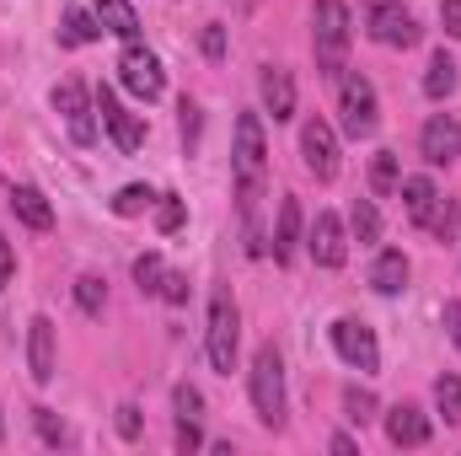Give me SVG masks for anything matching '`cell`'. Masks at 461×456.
I'll list each match as a JSON object with an SVG mask.
<instances>
[{"instance_id":"5","label":"cell","mask_w":461,"mask_h":456,"mask_svg":"<svg viewBox=\"0 0 461 456\" xmlns=\"http://www.w3.org/2000/svg\"><path fill=\"white\" fill-rule=\"evenodd\" d=\"M210 365L215 370H236V301L226 285H215L210 296Z\"/></svg>"},{"instance_id":"11","label":"cell","mask_w":461,"mask_h":456,"mask_svg":"<svg viewBox=\"0 0 461 456\" xmlns=\"http://www.w3.org/2000/svg\"><path fill=\"white\" fill-rule=\"evenodd\" d=\"M419 150H424L429 167H451L461 156V123L451 114H435L424 123V134H419Z\"/></svg>"},{"instance_id":"8","label":"cell","mask_w":461,"mask_h":456,"mask_svg":"<svg viewBox=\"0 0 461 456\" xmlns=\"http://www.w3.org/2000/svg\"><path fill=\"white\" fill-rule=\"evenodd\" d=\"M370 38L386 49H413L419 43V22L397 5V0H375L370 5Z\"/></svg>"},{"instance_id":"34","label":"cell","mask_w":461,"mask_h":456,"mask_svg":"<svg viewBox=\"0 0 461 456\" xmlns=\"http://www.w3.org/2000/svg\"><path fill=\"white\" fill-rule=\"evenodd\" d=\"M156 296H161L167 306H183V301H188V274H172V269H167V279H161Z\"/></svg>"},{"instance_id":"22","label":"cell","mask_w":461,"mask_h":456,"mask_svg":"<svg viewBox=\"0 0 461 456\" xmlns=\"http://www.w3.org/2000/svg\"><path fill=\"white\" fill-rule=\"evenodd\" d=\"M370 285H375L381 296H397V290L408 285V258H402V252H381V258L370 263Z\"/></svg>"},{"instance_id":"43","label":"cell","mask_w":461,"mask_h":456,"mask_svg":"<svg viewBox=\"0 0 461 456\" xmlns=\"http://www.w3.org/2000/svg\"><path fill=\"white\" fill-rule=\"evenodd\" d=\"M328 446H333V451H339V456H348V451H354V435H333Z\"/></svg>"},{"instance_id":"6","label":"cell","mask_w":461,"mask_h":456,"mask_svg":"<svg viewBox=\"0 0 461 456\" xmlns=\"http://www.w3.org/2000/svg\"><path fill=\"white\" fill-rule=\"evenodd\" d=\"M54 108L65 114V129H70L76 145H92V140H97V103L86 97V87H81L76 76L54 87Z\"/></svg>"},{"instance_id":"16","label":"cell","mask_w":461,"mask_h":456,"mask_svg":"<svg viewBox=\"0 0 461 456\" xmlns=\"http://www.w3.org/2000/svg\"><path fill=\"white\" fill-rule=\"evenodd\" d=\"M263 108L274 114V123L295 118V81H290V70H279V65L263 70Z\"/></svg>"},{"instance_id":"31","label":"cell","mask_w":461,"mask_h":456,"mask_svg":"<svg viewBox=\"0 0 461 456\" xmlns=\"http://www.w3.org/2000/svg\"><path fill=\"white\" fill-rule=\"evenodd\" d=\"M183 221H188V205H183L177 194H161V205H156V226H161V231H177Z\"/></svg>"},{"instance_id":"3","label":"cell","mask_w":461,"mask_h":456,"mask_svg":"<svg viewBox=\"0 0 461 456\" xmlns=\"http://www.w3.org/2000/svg\"><path fill=\"white\" fill-rule=\"evenodd\" d=\"M263 123L258 114L236 118V178H241V215L258 210V188H263Z\"/></svg>"},{"instance_id":"36","label":"cell","mask_w":461,"mask_h":456,"mask_svg":"<svg viewBox=\"0 0 461 456\" xmlns=\"http://www.w3.org/2000/svg\"><path fill=\"white\" fill-rule=\"evenodd\" d=\"M199 446H204L199 419H177V451H199Z\"/></svg>"},{"instance_id":"13","label":"cell","mask_w":461,"mask_h":456,"mask_svg":"<svg viewBox=\"0 0 461 456\" xmlns=\"http://www.w3.org/2000/svg\"><path fill=\"white\" fill-rule=\"evenodd\" d=\"M27 365H32V381H54L59 370V354H54V323L49 317H32L27 323Z\"/></svg>"},{"instance_id":"44","label":"cell","mask_w":461,"mask_h":456,"mask_svg":"<svg viewBox=\"0 0 461 456\" xmlns=\"http://www.w3.org/2000/svg\"><path fill=\"white\" fill-rule=\"evenodd\" d=\"M0 441H5V424H0Z\"/></svg>"},{"instance_id":"7","label":"cell","mask_w":461,"mask_h":456,"mask_svg":"<svg viewBox=\"0 0 461 456\" xmlns=\"http://www.w3.org/2000/svg\"><path fill=\"white\" fill-rule=\"evenodd\" d=\"M118 76H123V87H129L134 97H145V103H156V97H161V87H167V76H161V59H156L150 49H140V43H129V49H123V59H118Z\"/></svg>"},{"instance_id":"25","label":"cell","mask_w":461,"mask_h":456,"mask_svg":"<svg viewBox=\"0 0 461 456\" xmlns=\"http://www.w3.org/2000/svg\"><path fill=\"white\" fill-rule=\"evenodd\" d=\"M150 205H156V194H150L145 183H129V188L113 194V215H123V221H129V215H145Z\"/></svg>"},{"instance_id":"24","label":"cell","mask_w":461,"mask_h":456,"mask_svg":"<svg viewBox=\"0 0 461 456\" xmlns=\"http://www.w3.org/2000/svg\"><path fill=\"white\" fill-rule=\"evenodd\" d=\"M397 150H375V161H370V194L375 199H386V194H397Z\"/></svg>"},{"instance_id":"37","label":"cell","mask_w":461,"mask_h":456,"mask_svg":"<svg viewBox=\"0 0 461 456\" xmlns=\"http://www.w3.org/2000/svg\"><path fill=\"white\" fill-rule=\"evenodd\" d=\"M199 43H204V54H210V59H221V54H226V27H221V22H210Z\"/></svg>"},{"instance_id":"27","label":"cell","mask_w":461,"mask_h":456,"mask_svg":"<svg viewBox=\"0 0 461 456\" xmlns=\"http://www.w3.org/2000/svg\"><path fill=\"white\" fill-rule=\"evenodd\" d=\"M435 403H440V414H446V424H461V376H440L435 381Z\"/></svg>"},{"instance_id":"19","label":"cell","mask_w":461,"mask_h":456,"mask_svg":"<svg viewBox=\"0 0 461 456\" xmlns=\"http://www.w3.org/2000/svg\"><path fill=\"white\" fill-rule=\"evenodd\" d=\"M397 188H402V210H408V221H413V226H424V221H429V210L440 205L435 183H429V178H402Z\"/></svg>"},{"instance_id":"15","label":"cell","mask_w":461,"mask_h":456,"mask_svg":"<svg viewBox=\"0 0 461 456\" xmlns=\"http://www.w3.org/2000/svg\"><path fill=\"white\" fill-rule=\"evenodd\" d=\"M386 441H392V446H424V441H429V419H424L413 403H397V408L386 414Z\"/></svg>"},{"instance_id":"28","label":"cell","mask_w":461,"mask_h":456,"mask_svg":"<svg viewBox=\"0 0 461 456\" xmlns=\"http://www.w3.org/2000/svg\"><path fill=\"white\" fill-rule=\"evenodd\" d=\"M161 279H167V263H161V252H145V258H134V285H140L145 296H156V290H161Z\"/></svg>"},{"instance_id":"23","label":"cell","mask_w":461,"mask_h":456,"mask_svg":"<svg viewBox=\"0 0 461 456\" xmlns=\"http://www.w3.org/2000/svg\"><path fill=\"white\" fill-rule=\"evenodd\" d=\"M451 92H456V59L440 49V54L429 59V70H424V97L440 103V97H451Z\"/></svg>"},{"instance_id":"21","label":"cell","mask_w":461,"mask_h":456,"mask_svg":"<svg viewBox=\"0 0 461 456\" xmlns=\"http://www.w3.org/2000/svg\"><path fill=\"white\" fill-rule=\"evenodd\" d=\"M103 38V22L97 11H81V5H65V27H59V43L81 49V43H97Z\"/></svg>"},{"instance_id":"42","label":"cell","mask_w":461,"mask_h":456,"mask_svg":"<svg viewBox=\"0 0 461 456\" xmlns=\"http://www.w3.org/2000/svg\"><path fill=\"white\" fill-rule=\"evenodd\" d=\"M11 274H16V258H11V242H5V236H0V285H5V279H11Z\"/></svg>"},{"instance_id":"1","label":"cell","mask_w":461,"mask_h":456,"mask_svg":"<svg viewBox=\"0 0 461 456\" xmlns=\"http://www.w3.org/2000/svg\"><path fill=\"white\" fill-rule=\"evenodd\" d=\"M312 43H317V70L322 76H344V59H348V5L344 0H317Z\"/></svg>"},{"instance_id":"2","label":"cell","mask_w":461,"mask_h":456,"mask_svg":"<svg viewBox=\"0 0 461 456\" xmlns=\"http://www.w3.org/2000/svg\"><path fill=\"white\" fill-rule=\"evenodd\" d=\"M252 408L263 424H274V430L285 424V360L274 343H263L252 354Z\"/></svg>"},{"instance_id":"20","label":"cell","mask_w":461,"mask_h":456,"mask_svg":"<svg viewBox=\"0 0 461 456\" xmlns=\"http://www.w3.org/2000/svg\"><path fill=\"white\" fill-rule=\"evenodd\" d=\"M92 11H97L103 32H118V38L134 43V32H140V11H134L129 0H92Z\"/></svg>"},{"instance_id":"38","label":"cell","mask_w":461,"mask_h":456,"mask_svg":"<svg viewBox=\"0 0 461 456\" xmlns=\"http://www.w3.org/2000/svg\"><path fill=\"white\" fill-rule=\"evenodd\" d=\"M118 435H123V441H140V408H134V403L118 408Z\"/></svg>"},{"instance_id":"40","label":"cell","mask_w":461,"mask_h":456,"mask_svg":"<svg viewBox=\"0 0 461 456\" xmlns=\"http://www.w3.org/2000/svg\"><path fill=\"white\" fill-rule=\"evenodd\" d=\"M177 114H183V140L194 145V140H199V108H194V103L183 97V108H177Z\"/></svg>"},{"instance_id":"14","label":"cell","mask_w":461,"mask_h":456,"mask_svg":"<svg viewBox=\"0 0 461 456\" xmlns=\"http://www.w3.org/2000/svg\"><path fill=\"white\" fill-rule=\"evenodd\" d=\"M344 252H348V242H344V226H339V215H317V226H312V258L322 263V269H339L344 263Z\"/></svg>"},{"instance_id":"4","label":"cell","mask_w":461,"mask_h":456,"mask_svg":"<svg viewBox=\"0 0 461 456\" xmlns=\"http://www.w3.org/2000/svg\"><path fill=\"white\" fill-rule=\"evenodd\" d=\"M339 114H344V134L348 140H370L375 123H381V114H375V87H370L359 70L339 81Z\"/></svg>"},{"instance_id":"33","label":"cell","mask_w":461,"mask_h":456,"mask_svg":"<svg viewBox=\"0 0 461 456\" xmlns=\"http://www.w3.org/2000/svg\"><path fill=\"white\" fill-rule=\"evenodd\" d=\"M32 419H38V435H43L49 446H65V441H70V430H65V424L49 414V408H32Z\"/></svg>"},{"instance_id":"17","label":"cell","mask_w":461,"mask_h":456,"mask_svg":"<svg viewBox=\"0 0 461 456\" xmlns=\"http://www.w3.org/2000/svg\"><path fill=\"white\" fill-rule=\"evenodd\" d=\"M11 210H16V221L32 231H49L54 226V210H49V199L32 188V183H22V188H11Z\"/></svg>"},{"instance_id":"18","label":"cell","mask_w":461,"mask_h":456,"mask_svg":"<svg viewBox=\"0 0 461 456\" xmlns=\"http://www.w3.org/2000/svg\"><path fill=\"white\" fill-rule=\"evenodd\" d=\"M301 242V199H279V226H274V258L290 263Z\"/></svg>"},{"instance_id":"35","label":"cell","mask_w":461,"mask_h":456,"mask_svg":"<svg viewBox=\"0 0 461 456\" xmlns=\"http://www.w3.org/2000/svg\"><path fill=\"white\" fill-rule=\"evenodd\" d=\"M456 221H461V210H456V205H435L424 226L435 231V236H451V231H456Z\"/></svg>"},{"instance_id":"9","label":"cell","mask_w":461,"mask_h":456,"mask_svg":"<svg viewBox=\"0 0 461 456\" xmlns=\"http://www.w3.org/2000/svg\"><path fill=\"white\" fill-rule=\"evenodd\" d=\"M301 156L317 172V183H333L339 178V140H333V129L322 118H306L301 123Z\"/></svg>"},{"instance_id":"29","label":"cell","mask_w":461,"mask_h":456,"mask_svg":"<svg viewBox=\"0 0 461 456\" xmlns=\"http://www.w3.org/2000/svg\"><path fill=\"white\" fill-rule=\"evenodd\" d=\"M103 301H108V285H103L97 274H81V279H76V306H81L86 317H97Z\"/></svg>"},{"instance_id":"39","label":"cell","mask_w":461,"mask_h":456,"mask_svg":"<svg viewBox=\"0 0 461 456\" xmlns=\"http://www.w3.org/2000/svg\"><path fill=\"white\" fill-rule=\"evenodd\" d=\"M440 27L451 38H461V0H440Z\"/></svg>"},{"instance_id":"12","label":"cell","mask_w":461,"mask_h":456,"mask_svg":"<svg viewBox=\"0 0 461 456\" xmlns=\"http://www.w3.org/2000/svg\"><path fill=\"white\" fill-rule=\"evenodd\" d=\"M97 114H103V123H108V134H113L118 150H140V145H145V123H140V114H129L108 87L97 92Z\"/></svg>"},{"instance_id":"32","label":"cell","mask_w":461,"mask_h":456,"mask_svg":"<svg viewBox=\"0 0 461 456\" xmlns=\"http://www.w3.org/2000/svg\"><path fill=\"white\" fill-rule=\"evenodd\" d=\"M172 408H177V419H199V414H204V397H199V387H188V381H183V387L172 392Z\"/></svg>"},{"instance_id":"26","label":"cell","mask_w":461,"mask_h":456,"mask_svg":"<svg viewBox=\"0 0 461 456\" xmlns=\"http://www.w3.org/2000/svg\"><path fill=\"white\" fill-rule=\"evenodd\" d=\"M348 226H354V242H381V215H375V205H370V199H354Z\"/></svg>"},{"instance_id":"30","label":"cell","mask_w":461,"mask_h":456,"mask_svg":"<svg viewBox=\"0 0 461 456\" xmlns=\"http://www.w3.org/2000/svg\"><path fill=\"white\" fill-rule=\"evenodd\" d=\"M344 419L370 424V419H375V397H370V392H359V387H348V392H344Z\"/></svg>"},{"instance_id":"41","label":"cell","mask_w":461,"mask_h":456,"mask_svg":"<svg viewBox=\"0 0 461 456\" xmlns=\"http://www.w3.org/2000/svg\"><path fill=\"white\" fill-rule=\"evenodd\" d=\"M446 333H451V343L461 349V301H446Z\"/></svg>"},{"instance_id":"10","label":"cell","mask_w":461,"mask_h":456,"mask_svg":"<svg viewBox=\"0 0 461 456\" xmlns=\"http://www.w3.org/2000/svg\"><path fill=\"white\" fill-rule=\"evenodd\" d=\"M333 349L344 354L354 370H375V365H381L375 333H370L365 323H354V317H339V323H333Z\"/></svg>"}]
</instances>
